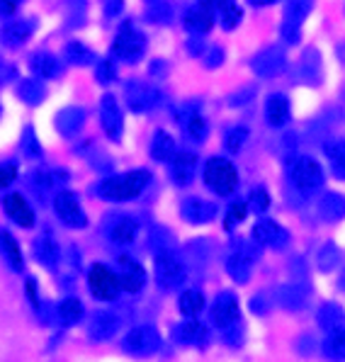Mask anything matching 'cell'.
Returning <instances> with one entry per match:
<instances>
[{
    "label": "cell",
    "mask_w": 345,
    "mask_h": 362,
    "mask_svg": "<svg viewBox=\"0 0 345 362\" xmlns=\"http://www.w3.org/2000/svg\"><path fill=\"white\" fill-rule=\"evenodd\" d=\"M248 204L253 207L255 211H268L270 207V194L265 187H253L248 194Z\"/></svg>",
    "instance_id": "cell-44"
},
{
    "label": "cell",
    "mask_w": 345,
    "mask_h": 362,
    "mask_svg": "<svg viewBox=\"0 0 345 362\" xmlns=\"http://www.w3.org/2000/svg\"><path fill=\"white\" fill-rule=\"evenodd\" d=\"M18 95L25 100L27 105H39L44 98H47V88H44V83H39V81H22L18 88Z\"/></svg>",
    "instance_id": "cell-38"
},
{
    "label": "cell",
    "mask_w": 345,
    "mask_h": 362,
    "mask_svg": "<svg viewBox=\"0 0 345 362\" xmlns=\"http://www.w3.org/2000/svg\"><path fill=\"white\" fill-rule=\"evenodd\" d=\"M194 168H197V156L190 151H175L170 158V177L177 187H185L192 182Z\"/></svg>",
    "instance_id": "cell-16"
},
{
    "label": "cell",
    "mask_w": 345,
    "mask_h": 362,
    "mask_svg": "<svg viewBox=\"0 0 345 362\" xmlns=\"http://www.w3.org/2000/svg\"><path fill=\"white\" fill-rule=\"evenodd\" d=\"M57 316H59V321L64 326H76L78 321L83 319V304L78 302V299H74V297L64 299V302L59 304V309H57Z\"/></svg>",
    "instance_id": "cell-35"
},
{
    "label": "cell",
    "mask_w": 345,
    "mask_h": 362,
    "mask_svg": "<svg viewBox=\"0 0 345 362\" xmlns=\"http://www.w3.org/2000/svg\"><path fill=\"white\" fill-rule=\"evenodd\" d=\"M172 153H175V139H172L168 132H156L153 134V141H151L153 160H160V163H165V160L172 158Z\"/></svg>",
    "instance_id": "cell-33"
},
{
    "label": "cell",
    "mask_w": 345,
    "mask_h": 362,
    "mask_svg": "<svg viewBox=\"0 0 345 362\" xmlns=\"http://www.w3.org/2000/svg\"><path fill=\"white\" fill-rule=\"evenodd\" d=\"M27 297H30V302H32V306H35V309H39V297H37V282L32 280H27Z\"/></svg>",
    "instance_id": "cell-53"
},
{
    "label": "cell",
    "mask_w": 345,
    "mask_h": 362,
    "mask_svg": "<svg viewBox=\"0 0 345 362\" xmlns=\"http://www.w3.org/2000/svg\"><path fill=\"white\" fill-rule=\"evenodd\" d=\"M66 61L74 66H90L93 61H95V54H93V49H88L83 42H69L66 44Z\"/></svg>",
    "instance_id": "cell-36"
},
{
    "label": "cell",
    "mask_w": 345,
    "mask_h": 362,
    "mask_svg": "<svg viewBox=\"0 0 345 362\" xmlns=\"http://www.w3.org/2000/svg\"><path fill=\"white\" fill-rule=\"evenodd\" d=\"M54 122H57L59 134H64L66 139H74L83 129V124H86V110L78 107V105H71V107L61 110Z\"/></svg>",
    "instance_id": "cell-20"
},
{
    "label": "cell",
    "mask_w": 345,
    "mask_h": 362,
    "mask_svg": "<svg viewBox=\"0 0 345 362\" xmlns=\"http://www.w3.org/2000/svg\"><path fill=\"white\" fill-rule=\"evenodd\" d=\"M246 141H248V129H246V127H233V129H229L224 134V148L229 153H238Z\"/></svg>",
    "instance_id": "cell-40"
},
{
    "label": "cell",
    "mask_w": 345,
    "mask_h": 362,
    "mask_svg": "<svg viewBox=\"0 0 345 362\" xmlns=\"http://www.w3.org/2000/svg\"><path fill=\"white\" fill-rule=\"evenodd\" d=\"M311 3H314V0H287L285 25H282V39H285L287 44L299 42L302 22L307 20V15L311 13Z\"/></svg>",
    "instance_id": "cell-9"
},
{
    "label": "cell",
    "mask_w": 345,
    "mask_h": 362,
    "mask_svg": "<svg viewBox=\"0 0 345 362\" xmlns=\"http://www.w3.org/2000/svg\"><path fill=\"white\" fill-rule=\"evenodd\" d=\"M100 119H103V129L112 141H119L122 132H124V117H122V110L117 105V100L112 95H105L103 103H100Z\"/></svg>",
    "instance_id": "cell-13"
},
{
    "label": "cell",
    "mask_w": 345,
    "mask_h": 362,
    "mask_svg": "<svg viewBox=\"0 0 345 362\" xmlns=\"http://www.w3.org/2000/svg\"><path fill=\"white\" fill-rule=\"evenodd\" d=\"M204 61H207V69H216V66L224 61V52L216 47H209V52L204 54Z\"/></svg>",
    "instance_id": "cell-51"
},
{
    "label": "cell",
    "mask_w": 345,
    "mask_h": 362,
    "mask_svg": "<svg viewBox=\"0 0 345 362\" xmlns=\"http://www.w3.org/2000/svg\"><path fill=\"white\" fill-rule=\"evenodd\" d=\"M144 49H146V37H144L131 22H124V25L119 27V32H117L115 44H112L115 57L124 59V61H136L144 54Z\"/></svg>",
    "instance_id": "cell-6"
},
{
    "label": "cell",
    "mask_w": 345,
    "mask_h": 362,
    "mask_svg": "<svg viewBox=\"0 0 345 362\" xmlns=\"http://www.w3.org/2000/svg\"><path fill=\"white\" fill-rule=\"evenodd\" d=\"M319 214L324 216L326 221H341L345 214V202L341 194H336V192L324 194L319 202Z\"/></svg>",
    "instance_id": "cell-32"
},
{
    "label": "cell",
    "mask_w": 345,
    "mask_h": 362,
    "mask_svg": "<svg viewBox=\"0 0 345 362\" xmlns=\"http://www.w3.org/2000/svg\"><path fill=\"white\" fill-rule=\"evenodd\" d=\"M156 282L160 285V289H175L185 282V265L170 250L156 253Z\"/></svg>",
    "instance_id": "cell-5"
},
{
    "label": "cell",
    "mask_w": 345,
    "mask_h": 362,
    "mask_svg": "<svg viewBox=\"0 0 345 362\" xmlns=\"http://www.w3.org/2000/svg\"><path fill=\"white\" fill-rule=\"evenodd\" d=\"M124 95L129 110H134V112H146V110L156 107V103L160 100V93L153 86H146V83H139V81L129 83L124 88Z\"/></svg>",
    "instance_id": "cell-12"
},
{
    "label": "cell",
    "mask_w": 345,
    "mask_h": 362,
    "mask_svg": "<svg viewBox=\"0 0 345 362\" xmlns=\"http://www.w3.org/2000/svg\"><path fill=\"white\" fill-rule=\"evenodd\" d=\"M54 209H57L59 219L64 221L66 226H71V229H83V226L88 224L86 211H83L81 202H78V197L74 192H59L57 197H54Z\"/></svg>",
    "instance_id": "cell-11"
},
{
    "label": "cell",
    "mask_w": 345,
    "mask_h": 362,
    "mask_svg": "<svg viewBox=\"0 0 345 362\" xmlns=\"http://www.w3.org/2000/svg\"><path fill=\"white\" fill-rule=\"evenodd\" d=\"M170 15H172V10H170V5H165V3H153L151 8H148V18L153 22H158V25L168 22Z\"/></svg>",
    "instance_id": "cell-48"
},
{
    "label": "cell",
    "mask_w": 345,
    "mask_h": 362,
    "mask_svg": "<svg viewBox=\"0 0 345 362\" xmlns=\"http://www.w3.org/2000/svg\"><path fill=\"white\" fill-rule=\"evenodd\" d=\"M182 129L194 141H202L204 134H207V122H204V117L197 110H187V115L182 117Z\"/></svg>",
    "instance_id": "cell-37"
},
{
    "label": "cell",
    "mask_w": 345,
    "mask_h": 362,
    "mask_svg": "<svg viewBox=\"0 0 345 362\" xmlns=\"http://www.w3.org/2000/svg\"><path fill=\"white\" fill-rule=\"evenodd\" d=\"M265 119H268L270 127L280 129L289 122V98L282 95V93H275V95L268 98L265 103Z\"/></svg>",
    "instance_id": "cell-21"
},
{
    "label": "cell",
    "mask_w": 345,
    "mask_h": 362,
    "mask_svg": "<svg viewBox=\"0 0 345 362\" xmlns=\"http://www.w3.org/2000/svg\"><path fill=\"white\" fill-rule=\"evenodd\" d=\"M289 177H292V185L297 187V192L314 194L321 185H324V168H321L314 158L304 156V158H297L292 163Z\"/></svg>",
    "instance_id": "cell-3"
},
{
    "label": "cell",
    "mask_w": 345,
    "mask_h": 362,
    "mask_svg": "<svg viewBox=\"0 0 345 362\" xmlns=\"http://www.w3.org/2000/svg\"><path fill=\"white\" fill-rule=\"evenodd\" d=\"M22 148H25L27 156H42V148H39V141H37V134L27 127L25 134H22Z\"/></svg>",
    "instance_id": "cell-47"
},
{
    "label": "cell",
    "mask_w": 345,
    "mask_h": 362,
    "mask_svg": "<svg viewBox=\"0 0 345 362\" xmlns=\"http://www.w3.org/2000/svg\"><path fill=\"white\" fill-rule=\"evenodd\" d=\"M35 255H37V260L44 267L54 270V267H57V263H59V246H57V241H54V238L49 236V233L39 236L37 243H35Z\"/></svg>",
    "instance_id": "cell-28"
},
{
    "label": "cell",
    "mask_w": 345,
    "mask_h": 362,
    "mask_svg": "<svg viewBox=\"0 0 345 362\" xmlns=\"http://www.w3.org/2000/svg\"><path fill=\"white\" fill-rule=\"evenodd\" d=\"M177 341H180L182 345H202L204 341H207L209 331L207 326L202 324V321L197 319H187L185 324L177 326Z\"/></svg>",
    "instance_id": "cell-24"
},
{
    "label": "cell",
    "mask_w": 345,
    "mask_h": 362,
    "mask_svg": "<svg viewBox=\"0 0 345 362\" xmlns=\"http://www.w3.org/2000/svg\"><path fill=\"white\" fill-rule=\"evenodd\" d=\"M277 302L285 306L287 311H299L307 304V289L302 285H282L277 289Z\"/></svg>",
    "instance_id": "cell-27"
},
{
    "label": "cell",
    "mask_w": 345,
    "mask_h": 362,
    "mask_svg": "<svg viewBox=\"0 0 345 362\" xmlns=\"http://www.w3.org/2000/svg\"><path fill=\"white\" fill-rule=\"evenodd\" d=\"M316 321H319V326L324 328L326 333H336V331H343V309L338 304L328 302L319 309V314H316Z\"/></svg>",
    "instance_id": "cell-29"
},
{
    "label": "cell",
    "mask_w": 345,
    "mask_h": 362,
    "mask_svg": "<svg viewBox=\"0 0 345 362\" xmlns=\"http://www.w3.org/2000/svg\"><path fill=\"white\" fill-rule=\"evenodd\" d=\"M250 98H253V88H250V90L246 88V90H241L238 95L231 98V105H241V100H250Z\"/></svg>",
    "instance_id": "cell-55"
},
{
    "label": "cell",
    "mask_w": 345,
    "mask_h": 362,
    "mask_svg": "<svg viewBox=\"0 0 345 362\" xmlns=\"http://www.w3.org/2000/svg\"><path fill=\"white\" fill-rule=\"evenodd\" d=\"M151 182V173L139 168V170H129L122 173V175H112L105 177L98 185V194L107 202H129V199L139 197Z\"/></svg>",
    "instance_id": "cell-1"
},
{
    "label": "cell",
    "mask_w": 345,
    "mask_h": 362,
    "mask_svg": "<svg viewBox=\"0 0 345 362\" xmlns=\"http://www.w3.org/2000/svg\"><path fill=\"white\" fill-rule=\"evenodd\" d=\"M30 69L35 71L39 78H59L61 74H64L61 61L57 57H52V54H47V52L35 54V57L30 59Z\"/></svg>",
    "instance_id": "cell-26"
},
{
    "label": "cell",
    "mask_w": 345,
    "mask_h": 362,
    "mask_svg": "<svg viewBox=\"0 0 345 362\" xmlns=\"http://www.w3.org/2000/svg\"><path fill=\"white\" fill-rule=\"evenodd\" d=\"M35 27H37V22H35V20H18V22H10V25L3 30L5 44H10V47H20V44H25L27 39L35 35Z\"/></svg>",
    "instance_id": "cell-25"
},
{
    "label": "cell",
    "mask_w": 345,
    "mask_h": 362,
    "mask_svg": "<svg viewBox=\"0 0 345 362\" xmlns=\"http://www.w3.org/2000/svg\"><path fill=\"white\" fill-rule=\"evenodd\" d=\"M211 321L216 328L226 331V328L241 324V309H238V299L233 292H221L211 304Z\"/></svg>",
    "instance_id": "cell-8"
},
{
    "label": "cell",
    "mask_w": 345,
    "mask_h": 362,
    "mask_svg": "<svg viewBox=\"0 0 345 362\" xmlns=\"http://www.w3.org/2000/svg\"><path fill=\"white\" fill-rule=\"evenodd\" d=\"M204 182L214 194L229 197L238 187V173L233 168L231 160L226 158H209L204 165Z\"/></svg>",
    "instance_id": "cell-2"
},
{
    "label": "cell",
    "mask_w": 345,
    "mask_h": 362,
    "mask_svg": "<svg viewBox=\"0 0 345 362\" xmlns=\"http://www.w3.org/2000/svg\"><path fill=\"white\" fill-rule=\"evenodd\" d=\"M253 238L260 243V246L268 248H282L289 241V233L282 229L277 221L272 219H260L258 224L253 226Z\"/></svg>",
    "instance_id": "cell-17"
},
{
    "label": "cell",
    "mask_w": 345,
    "mask_h": 362,
    "mask_svg": "<svg viewBox=\"0 0 345 362\" xmlns=\"http://www.w3.org/2000/svg\"><path fill=\"white\" fill-rule=\"evenodd\" d=\"M241 18H243L241 8L233 3V5H229V8L224 10V13H221V25H224V30H233V27L241 22Z\"/></svg>",
    "instance_id": "cell-46"
},
{
    "label": "cell",
    "mask_w": 345,
    "mask_h": 362,
    "mask_svg": "<svg viewBox=\"0 0 345 362\" xmlns=\"http://www.w3.org/2000/svg\"><path fill=\"white\" fill-rule=\"evenodd\" d=\"M246 211H248V207L243 202H233L229 207V211H226V219H224L226 231H231L236 224H241V221L246 219Z\"/></svg>",
    "instance_id": "cell-43"
},
{
    "label": "cell",
    "mask_w": 345,
    "mask_h": 362,
    "mask_svg": "<svg viewBox=\"0 0 345 362\" xmlns=\"http://www.w3.org/2000/svg\"><path fill=\"white\" fill-rule=\"evenodd\" d=\"M338 263H341V250L333 246V243H326V246L319 250V267L324 272H328V270H333Z\"/></svg>",
    "instance_id": "cell-42"
},
{
    "label": "cell",
    "mask_w": 345,
    "mask_h": 362,
    "mask_svg": "<svg viewBox=\"0 0 345 362\" xmlns=\"http://www.w3.org/2000/svg\"><path fill=\"white\" fill-rule=\"evenodd\" d=\"M122 348H124L127 355H134V358H148V355L158 353L160 348V336L153 326H136L131 328L129 333L122 341Z\"/></svg>",
    "instance_id": "cell-4"
},
{
    "label": "cell",
    "mask_w": 345,
    "mask_h": 362,
    "mask_svg": "<svg viewBox=\"0 0 345 362\" xmlns=\"http://www.w3.org/2000/svg\"><path fill=\"white\" fill-rule=\"evenodd\" d=\"M182 22H185V30L192 32V35H207L211 25H214V13H209L202 5H194V8L185 13Z\"/></svg>",
    "instance_id": "cell-23"
},
{
    "label": "cell",
    "mask_w": 345,
    "mask_h": 362,
    "mask_svg": "<svg viewBox=\"0 0 345 362\" xmlns=\"http://www.w3.org/2000/svg\"><path fill=\"white\" fill-rule=\"evenodd\" d=\"M88 287H90V294L103 302H112L119 294V282H117V275L110 270L107 265L95 263L88 272Z\"/></svg>",
    "instance_id": "cell-7"
},
{
    "label": "cell",
    "mask_w": 345,
    "mask_h": 362,
    "mask_svg": "<svg viewBox=\"0 0 345 362\" xmlns=\"http://www.w3.org/2000/svg\"><path fill=\"white\" fill-rule=\"evenodd\" d=\"M204 304H207V302H204L202 292H197V289H187V292H182L180 299H177L180 314L185 316V319H194V316L204 309Z\"/></svg>",
    "instance_id": "cell-34"
},
{
    "label": "cell",
    "mask_w": 345,
    "mask_h": 362,
    "mask_svg": "<svg viewBox=\"0 0 345 362\" xmlns=\"http://www.w3.org/2000/svg\"><path fill=\"white\" fill-rule=\"evenodd\" d=\"M117 328H119V319H117L115 314H110V311H98V314H93V319H90L88 336H90L93 343H105L115 336Z\"/></svg>",
    "instance_id": "cell-18"
},
{
    "label": "cell",
    "mask_w": 345,
    "mask_h": 362,
    "mask_svg": "<svg viewBox=\"0 0 345 362\" xmlns=\"http://www.w3.org/2000/svg\"><path fill=\"white\" fill-rule=\"evenodd\" d=\"M255 253H248L246 248H238L226 258V272L233 277L236 282H248L250 277V265H253Z\"/></svg>",
    "instance_id": "cell-22"
},
{
    "label": "cell",
    "mask_w": 345,
    "mask_h": 362,
    "mask_svg": "<svg viewBox=\"0 0 345 362\" xmlns=\"http://www.w3.org/2000/svg\"><path fill=\"white\" fill-rule=\"evenodd\" d=\"M324 151L328 156V160H331L333 173H336L338 177H343L345 175V170H343V163H345V148H343V144L341 141H333V144H328V146H324Z\"/></svg>",
    "instance_id": "cell-41"
},
{
    "label": "cell",
    "mask_w": 345,
    "mask_h": 362,
    "mask_svg": "<svg viewBox=\"0 0 345 362\" xmlns=\"http://www.w3.org/2000/svg\"><path fill=\"white\" fill-rule=\"evenodd\" d=\"M324 355L333 362H341L345 358V333L343 331L328 333V338L324 343Z\"/></svg>",
    "instance_id": "cell-39"
},
{
    "label": "cell",
    "mask_w": 345,
    "mask_h": 362,
    "mask_svg": "<svg viewBox=\"0 0 345 362\" xmlns=\"http://www.w3.org/2000/svg\"><path fill=\"white\" fill-rule=\"evenodd\" d=\"M3 209L15 224L22 226V229H32V226H35V211H32V207L27 204V199L22 197V194H18V192L5 194Z\"/></svg>",
    "instance_id": "cell-15"
},
{
    "label": "cell",
    "mask_w": 345,
    "mask_h": 362,
    "mask_svg": "<svg viewBox=\"0 0 345 362\" xmlns=\"http://www.w3.org/2000/svg\"><path fill=\"white\" fill-rule=\"evenodd\" d=\"M250 69L260 78H275L287 69V57L282 47H268L255 54L253 61H250Z\"/></svg>",
    "instance_id": "cell-10"
},
{
    "label": "cell",
    "mask_w": 345,
    "mask_h": 362,
    "mask_svg": "<svg viewBox=\"0 0 345 362\" xmlns=\"http://www.w3.org/2000/svg\"><path fill=\"white\" fill-rule=\"evenodd\" d=\"M0 253H3V258L8 260V265L15 272H20L25 267V258H22V250L18 246V241L13 238V233L0 231Z\"/></svg>",
    "instance_id": "cell-30"
},
{
    "label": "cell",
    "mask_w": 345,
    "mask_h": 362,
    "mask_svg": "<svg viewBox=\"0 0 345 362\" xmlns=\"http://www.w3.org/2000/svg\"><path fill=\"white\" fill-rule=\"evenodd\" d=\"M180 214L185 221L190 224H207L216 216V204L207 202V199H199V197H190L182 202Z\"/></svg>",
    "instance_id": "cell-19"
},
{
    "label": "cell",
    "mask_w": 345,
    "mask_h": 362,
    "mask_svg": "<svg viewBox=\"0 0 345 362\" xmlns=\"http://www.w3.org/2000/svg\"><path fill=\"white\" fill-rule=\"evenodd\" d=\"M202 8H207L209 13H224L229 5H233V0H199Z\"/></svg>",
    "instance_id": "cell-50"
},
{
    "label": "cell",
    "mask_w": 345,
    "mask_h": 362,
    "mask_svg": "<svg viewBox=\"0 0 345 362\" xmlns=\"http://www.w3.org/2000/svg\"><path fill=\"white\" fill-rule=\"evenodd\" d=\"M277 0H248V5H253V8H268V5H275Z\"/></svg>",
    "instance_id": "cell-56"
},
{
    "label": "cell",
    "mask_w": 345,
    "mask_h": 362,
    "mask_svg": "<svg viewBox=\"0 0 345 362\" xmlns=\"http://www.w3.org/2000/svg\"><path fill=\"white\" fill-rule=\"evenodd\" d=\"M187 52H190L192 57H199V54L204 52L202 42H199V39H192V42H187Z\"/></svg>",
    "instance_id": "cell-54"
},
{
    "label": "cell",
    "mask_w": 345,
    "mask_h": 362,
    "mask_svg": "<svg viewBox=\"0 0 345 362\" xmlns=\"http://www.w3.org/2000/svg\"><path fill=\"white\" fill-rule=\"evenodd\" d=\"M136 231H139V224L131 216H119L112 224V229H110V238H112L115 243H119V246H127V243H131L136 238Z\"/></svg>",
    "instance_id": "cell-31"
},
{
    "label": "cell",
    "mask_w": 345,
    "mask_h": 362,
    "mask_svg": "<svg viewBox=\"0 0 345 362\" xmlns=\"http://www.w3.org/2000/svg\"><path fill=\"white\" fill-rule=\"evenodd\" d=\"M15 177H18V165H15V163H3V165H0V190H3V187H8Z\"/></svg>",
    "instance_id": "cell-49"
},
{
    "label": "cell",
    "mask_w": 345,
    "mask_h": 362,
    "mask_svg": "<svg viewBox=\"0 0 345 362\" xmlns=\"http://www.w3.org/2000/svg\"><path fill=\"white\" fill-rule=\"evenodd\" d=\"M20 5H22V0H0V15H3V18H10V15L18 13Z\"/></svg>",
    "instance_id": "cell-52"
},
{
    "label": "cell",
    "mask_w": 345,
    "mask_h": 362,
    "mask_svg": "<svg viewBox=\"0 0 345 362\" xmlns=\"http://www.w3.org/2000/svg\"><path fill=\"white\" fill-rule=\"evenodd\" d=\"M117 282H119V289L129 294L141 292L144 285H146V270L131 258H122L119 260V272H117Z\"/></svg>",
    "instance_id": "cell-14"
},
{
    "label": "cell",
    "mask_w": 345,
    "mask_h": 362,
    "mask_svg": "<svg viewBox=\"0 0 345 362\" xmlns=\"http://www.w3.org/2000/svg\"><path fill=\"white\" fill-rule=\"evenodd\" d=\"M98 81L103 83V86H107V83H112L115 78H117V66H115V61L112 59H103L98 64Z\"/></svg>",
    "instance_id": "cell-45"
}]
</instances>
